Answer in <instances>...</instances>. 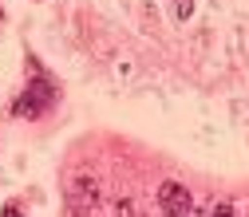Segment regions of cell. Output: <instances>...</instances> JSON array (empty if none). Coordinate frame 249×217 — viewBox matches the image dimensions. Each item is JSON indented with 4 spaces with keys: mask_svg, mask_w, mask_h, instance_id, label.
<instances>
[{
    "mask_svg": "<svg viewBox=\"0 0 249 217\" xmlns=\"http://www.w3.org/2000/svg\"><path fill=\"white\" fill-rule=\"evenodd\" d=\"M174 4V16L178 20H190V12H194V0H170Z\"/></svg>",
    "mask_w": 249,
    "mask_h": 217,
    "instance_id": "obj_4",
    "label": "cell"
},
{
    "mask_svg": "<svg viewBox=\"0 0 249 217\" xmlns=\"http://www.w3.org/2000/svg\"><path fill=\"white\" fill-rule=\"evenodd\" d=\"M206 217H233V205H230V201H217V205H210Z\"/></svg>",
    "mask_w": 249,
    "mask_h": 217,
    "instance_id": "obj_5",
    "label": "cell"
},
{
    "mask_svg": "<svg viewBox=\"0 0 249 217\" xmlns=\"http://www.w3.org/2000/svg\"><path fill=\"white\" fill-rule=\"evenodd\" d=\"M68 205H71V213H87L91 205H95V178H87V174L71 178V185H68Z\"/></svg>",
    "mask_w": 249,
    "mask_h": 217,
    "instance_id": "obj_3",
    "label": "cell"
},
{
    "mask_svg": "<svg viewBox=\"0 0 249 217\" xmlns=\"http://www.w3.org/2000/svg\"><path fill=\"white\" fill-rule=\"evenodd\" d=\"M115 217H135V205L131 201H115Z\"/></svg>",
    "mask_w": 249,
    "mask_h": 217,
    "instance_id": "obj_6",
    "label": "cell"
},
{
    "mask_svg": "<svg viewBox=\"0 0 249 217\" xmlns=\"http://www.w3.org/2000/svg\"><path fill=\"white\" fill-rule=\"evenodd\" d=\"M159 209H162L166 217H190V213H194V198H190L186 185L166 182L162 190H159Z\"/></svg>",
    "mask_w": 249,
    "mask_h": 217,
    "instance_id": "obj_2",
    "label": "cell"
},
{
    "mask_svg": "<svg viewBox=\"0 0 249 217\" xmlns=\"http://www.w3.org/2000/svg\"><path fill=\"white\" fill-rule=\"evenodd\" d=\"M52 103H55V87L44 75H36L32 83L20 91V99L12 103V115L16 118H40L44 111H52Z\"/></svg>",
    "mask_w": 249,
    "mask_h": 217,
    "instance_id": "obj_1",
    "label": "cell"
},
{
    "mask_svg": "<svg viewBox=\"0 0 249 217\" xmlns=\"http://www.w3.org/2000/svg\"><path fill=\"white\" fill-rule=\"evenodd\" d=\"M0 217H24V209H20L16 201H8V205H4V213H0Z\"/></svg>",
    "mask_w": 249,
    "mask_h": 217,
    "instance_id": "obj_7",
    "label": "cell"
},
{
    "mask_svg": "<svg viewBox=\"0 0 249 217\" xmlns=\"http://www.w3.org/2000/svg\"><path fill=\"white\" fill-rule=\"evenodd\" d=\"M0 16H4V12H0Z\"/></svg>",
    "mask_w": 249,
    "mask_h": 217,
    "instance_id": "obj_8",
    "label": "cell"
}]
</instances>
